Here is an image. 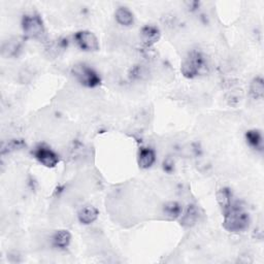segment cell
Returning <instances> with one entry per match:
<instances>
[{
	"label": "cell",
	"mask_w": 264,
	"mask_h": 264,
	"mask_svg": "<svg viewBox=\"0 0 264 264\" xmlns=\"http://www.w3.org/2000/svg\"><path fill=\"white\" fill-rule=\"evenodd\" d=\"M224 222L223 226L229 232H241L246 230L250 225V216L237 202L232 204L223 211Z\"/></svg>",
	"instance_id": "6da1fadb"
},
{
	"label": "cell",
	"mask_w": 264,
	"mask_h": 264,
	"mask_svg": "<svg viewBox=\"0 0 264 264\" xmlns=\"http://www.w3.org/2000/svg\"><path fill=\"white\" fill-rule=\"evenodd\" d=\"M181 71L183 75L188 78H194L207 73L209 71V63L206 55L196 50L191 51L183 61Z\"/></svg>",
	"instance_id": "7a4b0ae2"
},
{
	"label": "cell",
	"mask_w": 264,
	"mask_h": 264,
	"mask_svg": "<svg viewBox=\"0 0 264 264\" xmlns=\"http://www.w3.org/2000/svg\"><path fill=\"white\" fill-rule=\"evenodd\" d=\"M22 29L27 37L34 39H44L46 28L43 19L35 13L26 14L22 18Z\"/></svg>",
	"instance_id": "3957f363"
},
{
	"label": "cell",
	"mask_w": 264,
	"mask_h": 264,
	"mask_svg": "<svg viewBox=\"0 0 264 264\" xmlns=\"http://www.w3.org/2000/svg\"><path fill=\"white\" fill-rule=\"evenodd\" d=\"M72 74L80 85L88 88H95L101 83L99 74L92 67L85 63H78L74 65L72 68Z\"/></svg>",
	"instance_id": "277c9868"
},
{
	"label": "cell",
	"mask_w": 264,
	"mask_h": 264,
	"mask_svg": "<svg viewBox=\"0 0 264 264\" xmlns=\"http://www.w3.org/2000/svg\"><path fill=\"white\" fill-rule=\"evenodd\" d=\"M74 40L80 50L85 52H96L99 50V42L94 33L88 30L78 31L74 34Z\"/></svg>",
	"instance_id": "5b68a950"
},
{
	"label": "cell",
	"mask_w": 264,
	"mask_h": 264,
	"mask_svg": "<svg viewBox=\"0 0 264 264\" xmlns=\"http://www.w3.org/2000/svg\"><path fill=\"white\" fill-rule=\"evenodd\" d=\"M33 154L39 163H42L46 167H50V168L55 167L60 161L59 156L52 149L44 145L38 146L34 150Z\"/></svg>",
	"instance_id": "8992f818"
},
{
	"label": "cell",
	"mask_w": 264,
	"mask_h": 264,
	"mask_svg": "<svg viewBox=\"0 0 264 264\" xmlns=\"http://www.w3.org/2000/svg\"><path fill=\"white\" fill-rule=\"evenodd\" d=\"M23 48V39L20 37L11 38L3 45V55L5 57H18Z\"/></svg>",
	"instance_id": "52a82bcc"
},
{
	"label": "cell",
	"mask_w": 264,
	"mask_h": 264,
	"mask_svg": "<svg viewBox=\"0 0 264 264\" xmlns=\"http://www.w3.org/2000/svg\"><path fill=\"white\" fill-rule=\"evenodd\" d=\"M161 36L160 30L153 25H147L140 30V38L147 47H152L159 42Z\"/></svg>",
	"instance_id": "ba28073f"
},
{
	"label": "cell",
	"mask_w": 264,
	"mask_h": 264,
	"mask_svg": "<svg viewBox=\"0 0 264 264\" xmlns=\"http://www.w3.org/2000/svg\"><path fill=\"white\" fill-rule=\"evenodd\" d=\"M156 161V153L153 149L141 148L138 154V165L140 168H150Z\"/></svg>",
	"instance_id": "9c48e42d"
},
{
	"label": "cell",
	"mask_w": 264,
	"mask_h": 264,
	"mask_svg": "<svg viewBox=\"0 0 264 264\" xmlns=\"http://www.w3.org/2000/svg\"><path fill=\"white\" fill-rule=\"evenodd\" d=\"M99 215L98 210L93 206H85L77 213L78 221L84 225H89L97 220Z\"/></svg>",
	"instance_id": "30bf717a"
},
{
	"label": "cell",
	"mask_w": 264,
	"mask_h": 264,
	"mask_svg": "<svg viewBox=\"0 0 264 264\" xmlns=\"http://www.w3.org/2000/svg\"><path fill=\"white\" fill-rule=\"evenodd\" d=\"M199 217L200 214L198 208L194 205H190L185 214L182 216L181 224L185 227H191L196 224L197 221L199 220Z\"/></svg>",
	"instance_id": "8fae6325"
},
{
	"label": "cell",
	"mask_w": 264,
	"mask_h": 264,
	"mask_svg": "<svg viewBox=\"0 0 264 264\" xmlns=\"http://www.w3.org/2000/svg\"><path fill=\"white\" fill-rule=\"evenodd\" d=\"M115 17H116V21L122 26L128 27L134 23V16L132 12L125 7H120L116 11Z\"/></svg>",
	"instance_id": "7c38bea8"
},
{
	"label": "cell",
	"mask_w": 264,
	"mask_h": 264,
	"mask_svg": "<svg viewBox=\"0 0 264 264\" xmlns=\"http://www.w3.org/2000/svg\"><path fill=\"white\" fill-rule=\"evenodd\" d=\"M53 246L57 249H66L71 240V234L67 230H59L53 235Z\"/></svg>",
	"instance_id": "4fadbf2b"
},
{
	"label": "cell",
	"mask_w": 264,
	"mask_h": 264,
	"mask_svg": "<svg viewBox=\"0 0 264 264\" xmlns=\"http://www.w3.org/2000/svg\"><path fill=\"white\" fill-rule=\"evenodd\" d=\"M246 139H247V143L250 145V147H252L255 150L258 151H262L263 149V138H262V134L259 130L256 129H252L246 132Z\"/></svg>",
	"instance_id": "5bb4252c"
},
{
	"label": "cell",
	"mask_w": 264,
	"mask_h": 264,
	"mask_svg": "<svg viewBox=\"0 0 264 264\" xmlns=\"http://www.w3.org/2000/svg\"><path fill=\"white\" fill-rule=\"evenodd\" d=\"M217 199L222 211H224L232 204V193L228 188H222L217 193Z\"/></svg>",
	"instance_id": "9a60e30c"
},
{
	"label": "cell",
	"mask_w": 264,
	"mask_h": 264,
	"mask_svg": "<svg viewBox=\"0 0 264 264\" xmlns=\"http://www.w3.org/2000/svg\"><path fill=\"white\" fill-rule=\"evenodd\" d=\"M250 93H251L252 97L255 99H260L263 97V95H264V82H263L262 77L258 76L252 80L251 86H250Z\"/></svg>",
	"instance_id": "2e32d148"
},
{
	"label": "cell",
	"mask_w": 264,
	"mask_h": 264,
	"mask_svg": "<svg viewBox=\"0 0 264 264\" xmlns=\"http://www.w3.org/2000/svg\"><path fill=\"white\" fill-rule=\"evenodd\" d=\"M163 213L169 219H177L182 214V207L175 201H170L163 207Z\"/></svg>",
	"instance_id": "e0dca14e"
},
{
	"label": "cell",
	"mask_w": 264,
	"mask_h": 264,
	"mask_svg": "<svg viewBox=\"0 0 264 264\" xmlns=\"http://www.w3.org/2000/svg\"><path fill=\"white\" fill-rule=\"evenodd\" d=\"M163 169H164L166 172H168V173H170V172L173 171V169H174V164H173V161H172L170 158H167L166 160H164V162H163Z\"/></svg>",
	"instance_id": "ac0fdd59"
}]
</instances>
